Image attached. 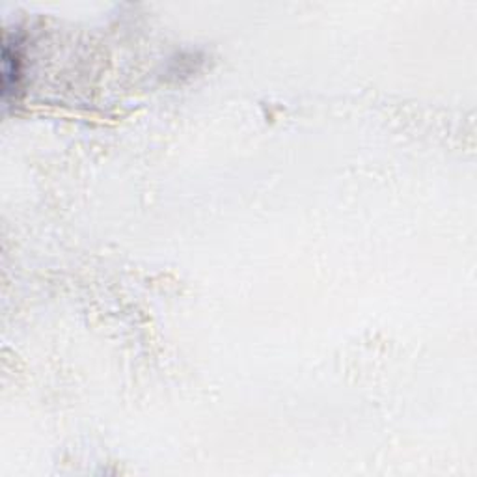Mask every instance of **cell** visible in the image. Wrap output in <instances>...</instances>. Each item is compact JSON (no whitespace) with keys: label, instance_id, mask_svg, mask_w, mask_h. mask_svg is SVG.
<instances>
[{"label":"cell","instance_id":"1","mask_svg":"<svg viewBox=\"0 0 477 477\" xmlns=\"http://www.w3.org/2000/svg\"><path fill=\"white\" fill-rule=\"evenodd\" d=\"M21 77H23V60L19 45L12 43L10 40L4 42L3 49V97L4 101L13 96L21 88Z\"/></svg>","mask_w":477,"mask_h":477}]
</instances>
